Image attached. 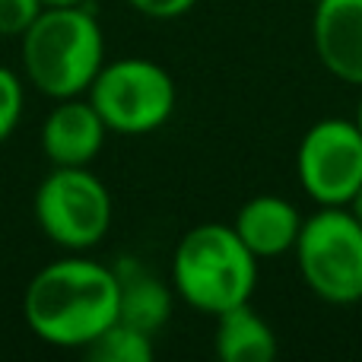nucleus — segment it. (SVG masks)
I'll list each match as a JSON object with an SVG mask.
<instances>
[{"mask_svg": "<svg viewBox=\"0 0 362 362\" xmlns=\"http://www.w3.org/2000/svg\"><path fill=\"white\" fill-rule=\"evenodd\" d=\"M23 318L42 344L86 350L118 321V276L105 261L74 255L51 261L23 293Z\"/></svg>", "mask_w": 362, "mask_h": 362, "instance_id": "nucleus-1", "label": "nucleus"}, {"mask_svg": "<svg viewBox=\"0 0 362 362\" xmlns=\"http://www.w3.org/2000/svg\"><path fill=\"white\" fill-rule=\"evenodd\" d=\"M105 64V32L89 4L45 6L19 35V74L51 102L86 95Z\"/></svg>", "mask_w": 362, "mask_h": 362, "instance_id": "nucleus-2", "label": "nucleus"}, {"mask_svg": "<svg viewBox=\"0 0 362 362\" xmlns=\"http://www.w3.org/2000/svg\"><path fill=\"white\" fill-rule=\"evenodd\" d=\"M169 283L187 308L216 318L251 302L257 289V257L238 238L232 223H200L178 238Z\"/></svg>", "mask_w": 362, "mask_h": 362, "instance_id": "nucleus-3", "label": "nucleus"}, {"mask_svg": "<svg viewBox=\"0 0 362 362\" xmlns=\"http://www.w3.org/2000/svg\"><path fill=\"white\" fill-rule=\"evenodd\" d=\"M32 213L51 245L86 255L112 232L115 200L93 165H51L35 187Z\"/></svg>", "mask_w": 362, "mask_h": 362, "instance_id": "nucleus-4", "label": "nucleus"}, {"mask_svg": "<svg viewBox=\"0 0 362 362\" xmlns=\"http://www.w3.org/2000/svg\"><path fill=\"white\" fill-rule=\"evenodd\" d=\"M296 270L308 293L327 305L362 302V223L346 206H318L302 219Z\"/></svg>", "mask_w": 362, "mask_h": 362, "instance_id": "nucleus-5", "label": "nucleus"}, {"mask_svg": "<svg viewBox=\"0 0 362 362\" xmlns=\"http://www.w3.org/2000/svg\"><path fill=\"white\" fill-rule=\"evenodd\" d=\"M86 99L93 102L112 134L146 137L165 127L175 115L178 86L163 64L131 54L102 64Z\"/></svg>", "mask_w": 362, "mask_h": 362, "instance_id": "nucleus-6", "label": "nucleus"}, {"mask_svg": "<svg viewBox=\"0 0 362 362\" xmlns=\"http://www.w3.org/2000/svg\"><path fill=\"white\" fill-rule=\"evenodd\" d=\"M296 181L315 206H346L362 187V131L353 118H321L296 146Z\"/></svg>", "mask_w": 362, "mask_h": 362, "instance_id": "nucleus-7", "label": "nucleus"}, {"mask_svg": "<svg viewBox=\"0 0 362 362\" xmlns=\"http://www.w3.org/2000/svg\"><path fill=\"white\" fill-rule=\"evenodd\" d=\"M108 127L86 95L57 99L45 115L38 146L51 165H93L102 156Z\"/></svg>", "mask_w": 362, "mask_h": 362, "instance_id": "nucleus-8", "label": "nucleus"}, {"mask_svg": "<svg viewBox=\"0 0 362 362\" xmlns=\"http://www.w3.org/2000/svg\"><path fill=\"white\" fill-rule=\"evenodd\" d=\"M312 45L334 80L362 89V0H318Z\"/></svg>", "mask_w": 362, "mask_h": 362, "instance_id": "nucleus-9", "label": "nucleus"}, {"mask_svg": "<svg viewBox=\"0 0 362 362\" xmlns=\"http://www.w3.org/2000/svg\"><path fill=\"white\" fill-rule=\"evenodd\" d=\"M302 219L305 216L293 200L280 197V194H257L238 206L232 229L238 232V238L248 245V251L257 261H270V257L293 255Z\"/></svg>", "mask_w": 362, "mask_h": 362, "instance_id": "nucleus-10", "label": "nucleus"}, {"mask_svg": "<svg viewBox=\"0 0 362 362\" xmlns=\"http://www.w3.org/2000/svg\"><path fill=\"white\" fill-rule=\"evenodd\" d=\"M115 267L118 276V321L156 337L175 312V289L169 280L156 276L137 257H121Z\"/></svg>", "mask_w": 362, "mask_h": 362, "instance_id": "nucleus-11", "label": "nucleus"}, {"mask_svg": "<svg viewBox=\"0 0 362 362\" xmlns=\"http://www.w3.org/2000/svg\"><path fill=\"white\" fill-rule=\"evenodd\" d=\"M213 350L223 362H274L280 344H276L274 327L264 321V315H257L251 302H242V305L216 315Z\"/></svg>", "mask_w": 362, "mask_h": 362, "instance_id": "nucleus-12", "label": "nucleus"}, {"mask_svg": "<svg viewBox=\"0 0 362 362\" xmlns=\"http://www.w3.org/2000/svg\"><path fill=\"white\" fill-rule=\"evenodd\" d=\"M83 353L95 362H150L153 353H156V344H153L150 334L137 331V327L124 325V321H115Z\"/></svg>", "mask_w": 362, "mask_h": 362, "instance_id": "nucleus-13", "label": "nucleus"}, {"mask_svg": "<svg viewBox=\"0 0 362 362\" xmlns=\"http://www.w3.org/2000/svg\"><path fill=\"white\" fill-rule=\"evenodd\" d=\"M25 112V76L0 64V144L16 134Z\"/></svg>", "mask_w": 362, "mask_h": 362, "instance_id": "nucleus-14", "label": "nucleus"}, {"mask_svg": "<svg viewBox=\"0 0 362 362\" xmlns=\"http://www.w3.org/2000/svg\"><path fill=\"white\" fill-rule=\"evenodd\" d=\"M42 10L45 0H0V38H19Z\"/></svg>", "mask_w": 362, "mask_h": 362, "instance_id": "nucleus-15", "label": "nucleus"}, {"mask_svg": "<svg viewBox=\"0 0 362 362\" xmlns=\"http://www.w3.org/2000/svg\"><path fill=\"white\" fill-rule=\"evenodd\" d=\"M200 0H127V6L131 10H137L140 16L146 19H178L185 16V13H191L194 6H197Z\"/></svg>", "mask_w": 362, "mask_h": 362, "instance_id": "nucleus-16", "label": "nucleus"}, {"mask_svg": "<svg viewBox=\"0 0 362 362\" xmlns=\"http://www.w3.org/2000/svg\"><path fill=\"white\" fill-rule=\"evenodd\" d=\"M346 210H350L353 216H356L359 223H362V187H359L356 194H353V200H350V204H346Z\"/></svg>", "mask_w": 362, "mask_h": 362, "instance_id": "nucleus-17", "label": "nucleus"}, {"mask_svg": "<svg viewBox=\"0 0 362 362\" xmlns=\"http://www.w3.org/2000/svg\"><path fill=\"white\" fill-rule=\"evenodd\" d=\"M76 4H89V0H45V6H76Z\"/></svg>", "mask_w": 362, "mask_h": 362, "instance_id": "nucleus-18", "label": "nucleus"}, {"mask_svg": "<svg viewBox=\"0 0 362 362\" xmlns=\"http://www.w3.org/2000/svg\"><path fill=\"white\" fill-rule=\"evenodd\" d=\"M353 121H356L359 131H362V95H359V102H356V115H353Z\"/></svg>", "mask_w": 362, "mask_h": 362, "instance_id": "nucleus-19", "label": "nucleus"}]
</instances>
